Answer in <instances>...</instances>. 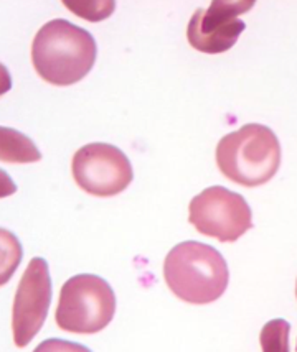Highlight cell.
Segmentation results:
<instances>
[{
	"mask_svg": "<svg viewBox=\"0 0 297 352\" xmlns=\"http://www.w3.org/2000/svg\"><path fill=\"white\" fill-rule=\"evenodd\" d=\"M296 295H297V285H296Z\"/></svg>",
	"mask_w": 297,
	"mask_h": 352,
	"instance_id": "15",
	"label": "cell"
},
{
	"mask_svg": "<svg viewBox=\"0 0 297 352\" xmlns=\"http://www.w3.org/2000/svg\"><path fill=\"white\" fill-rule=\"evenodd\" d=\"M74 182L88 195L110 198L123 192L134 178L132 165L123 150L110 144H88L71 162Z\"/></svg>",
	"mask_w": 297,
	"mask_h": 352,
	"instance_id": "6",
	"label": "cell"
},
{
	"mask_svg": "<svg viewBox=\"0 0 297 352\" xmlns=\"http://www.w3.org/2000/svg\"><path fill=\"white\" fill-rule=\"evenodd\" d=\"M41 160L39 146L30 137L15 129L0 127V162L35 163Z\"/></svg>",
	"mask_w": 297,
	"mask_h": 352,
	"instance_id": "9",
	"label": "cell"
},
{
	"mask_svg": "<svg viewBox=\"0 0 297 352\" xmlns=\"http://www.w3.org/2000/svg\"><path fill=\"white\" fill-rule=\"evenodd\" d=\"M254 2H225L216 0L208 8H198L187 27V38L196 52L220 54L236 43L246 23L240 15L249 12Z\"/></svg>",
	"mask_w": 297,
	"mask_h": 352,
	"instance_id": "8",
	"label": "cell"
},
{
	"mask_svg": "<svg viewBox=\"0 0 297 352\" xmlns=\"http://www.w3.org/2000/svg\"><path fill=\"white\" fill-rule=\"evenodd\" d=\"M12 89V76L6 66L0 63V98Z\"/></svg>",
	"mask_w": 297,
	"mask_h": 352,
	"instance_id": "14",
	"label": "cell"
},
{
	"mask_svg": "<svg viewBox=\"0 0 297 352\" xmlns=\"http://www.w3.org/2000/svg\"><path fill=\"white\" fill-rule=\"evenodd\" d=\"M96 41L90 32L68 20H50L37 32L32 63L37 74L53 86L76 85L96 63Z\"/></svg>",
	"mask_w": 297,
	"mask_h": 352,
	"instance_id": "1",
	"label": "cell"
},
{
	"mask_svg": "<svg viewBox=\"0 0 297 352\" xmlns=\"http://www.w3.org/2000/svg\"><path fill=\"white\" fill-rule=\"evenodd\" d=\"M116 313V295L101 276L81 274L61 287L55 321L63 331L94 334L106 328Z\"/></svg>",
	"mask_w": 297,
	"mask_h": 352,
	"instance_id": "4",
	"label": "cell"
},
{
	"mask_svg": "<svg viewBox=\"0 0 297 352\" xmlns=\"http://www.w3.org/2000/svg\"><path fill=\"white\" fill-rule=\"evenodd\" d=\"M17 191V184L14 179L8 176L7 171L0 168V199L7 198V196H12Z\"/></svg>",
	"mask_w": 297,
	"mask_h": 352,
	"instance_id": "13",
	"label": "cell"
},
{
	"mask_svg": "<svg viewBox=\"0 0 297 352\" xmlns=\"http://www.w3.org/2000/svg\"><path fill=\"white\" fill-rule=\"evenodd\" d=\"M216 165L233 183L261 186L273 179L281 166V144L266 125H243L218 142Z\"/></svg>",
	"mask_w": 297,
	"mask_h": 352,
	"instance_id": "3",
	"label": "cell"
},
{
	"mask_svg": "<svg viewBox=\"0 0 297 352\" xmlns=\"http://www.w3.org/2000/svg\"><path fill=\"white\" fill-rule=\"evenodd\" d=\"M164 278L177 298L192 305H208L227 290L229 272L218 250L187 241L167 254Z\"/></svg>",
	"mask_w": 297,
	"mask_h": 352,
	"instance_id": "2",
	"label": "cell"
},
{
	"mask_svg": "<svg viewBox=\"0 0 297 352\" xmlns=\"http://www.w3.org/2000/svg\"><path fill=\"white\" fill-rule=\"evenodd\" d=\"M23 257L19 239L10 230L0 228V287L10 282Z\"/></svg>",
	"mask_w": 297,
	"mask_h": 352,
	"instance_id": "10",
	"label": "cell"
},
{
	"mask_svg": "<svg viewBox=\"0 0 297 352\" xmlns=\"http://www.w3.org/2000/svg\"><path fill=\"white\" fill-rule=\"evenodd\" d=\"M52 303V278L48 263L41 257L32 258L17 288L12 308V331L17 347L28 346L47 320Z\"/></svg>",
	"mask_w": 297,
	"mask_h": 352,
	"instance_id": "7",
	"label": "cell"
},
{
	"mask_svg": "<svg viewBox=\"0 0 297 352\" xmlns=\"http://www.w3.org/2000/svg\"><path fill=\"white\" fill-rule=\"evenodd\" d=\"M33 352H91L88 347L78 344V342L63 341V339H47L40 342Z\"/></svg>",
	"mask_w": 297,
	"mask_h": 352,
	"instance_id": "12",
	"label": "cell"
},
{
	"mask_svg": "<svg viewBox=\"0 0 297 352\" xmlns=\"http://www.w3.org/2000/svg\"><path fill=\"white\" fill-rule=\"evenodd\" d=\"M296 351H297V346H296Z\"/></svg>",
	"mask_w": 297,
	"mask_h": 352,
	"instance_id": "16",
	"label": "cell"
},
{
	"mask_svg": "<svg viewBox=\"0 0 297 352\" xmlns=\"http://www.w3.org/2000/svg\"><path fill=\"white\" fill-rule=\"evenodd\" d=\"M291 326L286 320H271L259 334L263 352H289Z\"/></svg>",
	"mask_w": 297,
	"mask_h": 352,
	"instance_id": "11",
	"label": "cell"
},
{
	"mask_svg": "<svg viewBox=\"0 0 297 352\" xmlns=\"http://www.w3.org/2000/svg\"><path fill=\"white\" fill-rule=\"evenodd\" d=\"M188 221L200 234L220 242H236L253 228V214L246 199L223 186L203 190L190 201Z\"/></svg>",
	"mask_w": 297,
	"mask_h": 352,
	"instance_id": "5",
	"label": "cell"
}]
</instances>
